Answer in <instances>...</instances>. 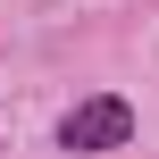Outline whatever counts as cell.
I'll return each instance as SVG.
<instances>
[{"label":"cell","instance_id":"1","mask_svg":"<svg viewBox=\"0 0 159 159\" xmlns=\"http://www.w3.org/2000/svg\"><path fill=\"white\" fill-rule=\"evenodd\" d=\"M134 134V109L117 101V92H92V101H75L67 117H59V143L67 151H117Z\"/></svg>","mask_w":159,"mask_h":159}]
</instances>
